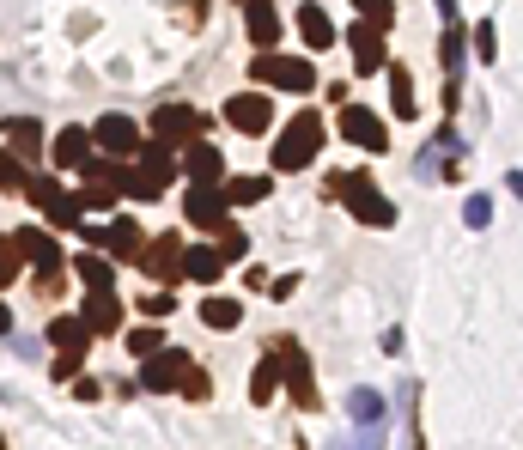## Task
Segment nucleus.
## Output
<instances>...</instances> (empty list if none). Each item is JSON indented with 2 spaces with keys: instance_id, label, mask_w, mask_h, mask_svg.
<instances>
[{
  "instance_id": "nucleus-14",
  "label": "nucleus",
  "mask_w": 523,
  "mask_h": 450,
  "mask_svg": "<svg viewBox=\"0 0 523 450\" xmlns=\"http://www.w3.org/2000/svg\"><path fill=\"white\" fill-rule=\"evenodd\" d=\"M92 140L104 146L110 159H128V153H140V128H134L128 116H104V122L92 128Z\"/></svg>"
},
{
  "instance_id": "nucleus-20",
  "label": "nucleus",
  "mask_w": 523,
  "mask_h": 450,
  "mask_svg": "<svg viewBox=\"0 0 523 450\" xmlns=\"http://www.w3.org/2000/svg\"><path fill=\"white\" fill-rule=\"evenodd\" d=\"M183 213H189V225H201V232H219V225H226V201H219V189H189Z\"/></svg>"
},
{
  "instance_id": "nucleus-25",
  "label": "nucleus",
  "mask_w": 523,
  "mask_h": 450,
  "mask_svg": "<svg viewBox=\"0 0 523 450\" xmlns=\"http://www.w3.org/2000/svg\"><path fill=\"white\" fill-rule=\"evenodd\" d=\"M274 183L268 177H232V183H219V201H226V207H250V201H262Z\"/></svg>"
},
{
  "instance_id": "nucleus-7",
  "label": "nucleus",
  "mask_w": 523,
  "mask_h": 450,
  "mask_svg": "<svg viewBox=\"0 0 523 450\" xmlns=\"http://www.w3.org/2000/svg\"><path fill=\"white\" fill-rule=\"evenodd\" d=\"M13 250H19V262H31L37 274H67L61 244L43 232V225H19V232H13Z\"/></svg>"
},
{
  "instance_id": "nucleus-11",
  "label": "nucleus",
  "mask_w": 523,
  "mask_h": 450,
  "mask_svg": "<svg viewBox=\"0 0 523 450\" xmlns=\"http://www.w3.org/2000/svg\"><path fill=\"white\" fill-rule=\"evenodd\" d=\"M274 359H286V384H292L298 408H317V378H311V359L298 353L292 341H274Z\"/></svg>"
},
{
  "instance_id": "nucleus-22",
  "label": "nucleus",
  "mask_w": 523,
  "mask_h": 450,
  "mask_svg": "<svg viewBox=\"0 0 523 450\" xmlns=\"http://www.w3.org/2000/svg\"><path fill=\"white\" fill-rule=\"evenodd\" d=\"M219 274H226V262H219L207 244H195V250H183V262H177V280H201V286H213Z\"/></svg>"
},
{
  "instance_id": "nucleus-15",
  "label": "nucleus",
  "mask_w": 523,
  "mask_h": 450,
  "mask_svg": "<svg viewBox=\"0 0 523 450\" xmlns=\"http://www.w3.org/2000/svg\"><path fill=\"white\" fill-rule=\"evenodd\" d=\"M49 347H55V359H73V365H80L86 347H92V335H86L80 317H55V323H49Z\"/></svg>"
},
{
  "instance_id": "nucleus-39",
  "label": "nucleus",
  "mask_w": 523,
  "mask_h": 450,
  "mask_svg": "<svg viewBox=\"0 0 523 450\" xmlns=\"http://www.w3.org/2000/svg\"><path fill=\"white\" fill-rule=\"evenodd\" d=\"M463 219H469V225H487V219H493V201H487V195H469Z\"/></svg>"
},
{
  "instance_id": "nucleus-28",
  "label": "nucleus",
  "mask_w": 523,
  "mask_h": 450,
  "mask_svg": "<svg viewBox=\"0 0 523 450\" xmlns=\"http://www.w3.org/2000/svg\"><path fill=\"white\" fill-rule=\"evenodd\" d=\"M353 414H359L365 432H378V426H384V396H378V390H353Z\"/></svg>"
},
{
  "instance_id": "nucleus-31",
  "label": "nucleus",
  "mask_w": 523,
  "mask_h": 450,
  "mask_svg": "<svg viewBox=\"0 0 523 450\" xmlns=\"http://www.w3.org/2000/svg\"><path fill=\"white\" fill-rule=\"evenodd\" d=\"M244 250H250V238H244V232H238V225L226 219V225H219V244H213V256H219V262H238Z\"/></svg>"
},
{
  "instance_id": "nucleus-10",
  "label": "nucleus",
  "mask_w": 523,
  "mask_h": 450,
  "mask_svg": "<svg viewBox=\"0 0 523 450\" xmlns=\"http://www.w3.org/2000/svg\"><path fill=\"white\" fill-rule=\"evenodd\" d=\"M226 122L238 134H268L274 128V104L262 92H238V98H226Z\"/></svg>"
},
{
  "instance_id": "nucleus-29",
  "label": "nucleus",
  "mask_w": 523,
  "mask_h": 450,
  "mask_svg": "<svg viewBox=\"0 0 523 450\" xmlns=\"http://www.w3.org/2000/svg\"><path fill=\"white\" fill-rule=\"evenodd\" d=\"M390 104L402 110V122L420 110V104H414V80H408V67H390Z\"/></svg>"
},
{
  "instance_id": "nucleus-13",
  "label": "nucleus",
  "mask_w": 523,
  "mask_h": 450,
  "mask_svg": "<svg viewBox=\"0 0 523 450\" xmlns=\"http://www.w3.org/2000/svg\"><path fill=\"white\" fill-rule=\"evenodd\" d=\"M189 177H195V189H219L226 183V159H219V146L213 140H189Z\"/></svg>"
},
{
  "instance_id": "nucleus-32",
  "label": "nucleus",
  "mask_w": 523,
  "mask_h": 450,
  "mask_svg": "<svg viewBox=\"0 0 523 450\" xmlns=\"http://www.w3.org/2000/svg\"><path fill=\"white\" fill-rule=\"evenodd\" d=\"M159 347H165V329H128V353L134 359H153Z\"/></svg>"
},
{
  "instance_id": "nucleus-19",
  "label": "nucleus",
  "mask_w": 523,
  "mask_h": 450,
  "mask_svg": "<svg viewBox=\"0 0 523 450\" xmlns=\"http://www.w3.org/2000/svg\"><path fill=\"white\" fill-rule=\"evenodd\" d=\"M0 128H7V153H13L19 165L43 153V128H37L31 116H7V122H0Z\"/></svg>"
},
{
  "instance_id": "nucleus-30",
  "label": "nucleus",
  "mask_w": 523,
  "mask_h": 450,
  "mask_svg": "<svg viewBox=\"0 0 523 450\" xmlns=\"http://www.w3.org/2000/svg\"><path fill=\"white\" fill-rule=\"evenodd\" d=\"M353 13H359L371 31H390V19H396V0H353Z\"/></svg>"
},
{
  "instance_id": "nucleus-21",
  "label": "nucleus",
  "mask_w": 523,
  "mask_h": 450,
  "mask_svg": "<svg viewBox=\"0 0 523 450\" xmlns=\"http://www.w3.org/2000/svg\"><path fill=\"white\" fill-rule=\"evenodd\" d=\"M244 31H250V43H256L262 55H274V43H280V13H274V0H268V7H244Z\"/></svg>"
},
{
  "instance_id": "nucleus-36",
  "label": "nucleus",
  "mask_w": 523,
  "mask_h": 450,
  "mask_svg": "<svg viewBox=\"0 0 523 450\" xmlns=\"http://www.w3.org/2000/svg\"><path fill=\"white\" fill-rule=\"evenodd\" d=\"M19 268H25V262H19V250H13V238H0V292L19 280Z\"/></svg>"
},
{
  "instance_id": "nucleus-12",
  "label": "nucleus",
  "mask_w": 523,
  "mask_h": 450,
  "mask_svg": "<svg viewBox=\"0 0 523 450\" xmlns=\"http://www.w3.org/2000/svg\"><path fill=\"white\" fill-rule=\"evenodd\" d=\"M183 371H189V353H177V347H159L153 359L140 365V384H146V390H177V384H183Z\"/></svg>"
},
{
  "instance_id": "nucleus-43",
  "label": "nucleus",
  "mask_w": 523,
  "mask_h": 450,
  "mask_svg": "<svg viewBox=\"0 0 523 450\" xmlns=\"http://www.w3.org/2000/svg\"><path fill=\"white\" fill-rule=\"evenodd\" d=\"M244 7H268V0H244Z\"/></svg>"
},
{
  "instance_id": "nucleus-6",
  "label": "nucleus",
  "mask_w": 523,
  "mask_h": 450,
  "mask_svg": "<svg viewBox=\"0 0 523 450\" xmlns=\"http://www.w3.org/2000/svg\"><path fill=\"white\" fill-rule=\"evenodd\" d=\"M25 195L49 213V225H61V232H80V225H86V213H80V201H73V195H61V183H49V177H31L25 183Z\"/></svg>"
},
{
  "instance_id": "nucleus-18",
  "label": "nucleus",
  "mask_w": 523,
  "mask_h": 450,
  "mask_svg": "<svg viewBox=\"0 0 523 450\" xmlns=\"http://www.w3.org/2000/svg\"><path fill=\"white\" fill-rule=\"evenodd\" d=\"M80 323H86V335H110V329L122 323V298H116V292H86Z\"/></svg>"
},
{
  "instance_id": "nucleus-1",
  "label": "nucleus",
  "mask_w": 523,
  "mask_h": 450,
  "mask_svg": "<svg viewBox=\"0 0 523 450\" xmlns=\"http://www.w3.org/2000/svg\"><path fill=\"white\" fill-rule=\"evenodd\" d=\"M323 140H329V128H323V116H311V110H298L286 128H280V140H274V171H305L317 153H323Z\"/></svg>"
},
{
  "instance_id": "nucleus-24",
  "label": "nucleus",
  "mask_w": 523,
  "mask_h": 450,
  "mask_svg": "<svg viewBox=\"0 0 523 450\" xmlns=\"http://www.w3.org/2000/svg\"><path fill=\"white\" fill-rule=\"evenodd\" d=\"M298 31H305L311 49H329V43H335V25H329V13L317 7V0H305V7H298Z\"/></svg>"
},
{
  "instance_id": "nucleus-26",
  "label": "nucleus",
  "mask_w": 523,
  "mask_h": 450,
  "mask_svg": "<svg viewBox=\"0 0 523 450\" xmlns=\"http://www.w3.org/2000/svg\"><path fill=\"white\" fill-rule=\"evenodd\" d=\"M201 323L207 329H238L244 323V305H238V298H201Z\"/></svg>"
},
{
  "instance_id": "nucleus-34",
  "label": "nucleus",
  "mask_w": 523,
  "mask_h": 450,
  "mask_svg": "<svg viewBox=\"0 0 523 450\" xmlns=\"http://www.w3.org/2000/svg\"><path fill=\"white\" fill-rule=\"evenodd\" d=\"M25 183H31V171H25L13 153H0V189H7V195H19Z\"/></svg>"
},
{
  "instance_id": "nucleus-41",
  "label": "nucleus",
  "mask_w": 523,
  "mask_h": 450,
  "mask_svg": "<svg viewBox=\"0 0 523 450\" xmlns=\"http://www.w3.org/2000/svg\"><path fill=\"white\" fill-rule=\"evenodd\" d=\"M438 13H444V19H457V0H438Z\"/></svg>"
},
{
  "instance_id": "nucleus-17",
  "label": "nucleus",
  "mask_w": 523,
  "mask_h": 450,
  "mask_svg": "<svg viewBox=\"0 0 523 450\" xmlns=\"http://www.w3.org/2000/svg\"><path fill=\"white\" fill-rule=\"evenodd\" d=\"M49 159H55L61 171H80V165L92 159V134H86V128H61V134L49 140Z\"/></svg>"
},
{
  "instance_id": "nucleus-33",
  "label": "nucleus",
  "mask_w": 523,
  "mask_h": 450,
  "mask_svg": "<svg viewBox=\"0 0 523 450\" xmlns=\"http://www.w3.org/2000/svg\"><path fill=\"white\" fill-rule=\"evenodd\" d=\"M274 384H280V359H262V365H256V378H250V396H256V402H268V396H274Z\"/></svg>"
},
{
  "instance_id": "nucleus-3",
  "label": "nucleus",
  "mask_w": 523,
  "mask_h": 450,
  "mask_svg": "<svg viewBox=\"0 0 523 450\" xmlns=\"http://www.w3.org/2000/svg\"><path fill=\"white\" fill-rule=\"evenodd\" d=\"M171 177H177V165H171L165 146H140V171H122V195H134V201H159V195L171 189Z\"/></svg>"
},
{
  "instance_id": "nucleus-42",
  "label": "nucleus",
  "mask_w": 523,
  "mask_h": 450,
  "mask_svg": "<svg viewBox=\"0 0 523 450\" xmlns=\"http://www.w3.org/2000/svg\"><path fill=\"white\" fill-rule=\"evenodd\" d=\"M7 329H13V311H7V305H0V335H7Z\"/></svg>"
},
{
  "instance_id": "nucleus-40",
  "label": "nucleus",
  "mask_w": 523,
  "mask_h": 450,
  "mask_svg": "<svg viewBox=\"0 0 523 450\" xmlns=\"http://www.w3.org/2000/svg\"><path fill=\"white\" fill-rule=\"evenodd\" d=\"M73 396H80V402H98L104 384H98V378H73Z\"/></svg>"
},
{
  "instance_id": "nucleus-5",
  "label": "nucleus",
  "mask_w": 523,
  "mask_h": 450,
  "mask_svg": "<svg viewBox=\"0 0 523 450\" xmlns=\"http://www.w3.org/2000/svg\"><path fill=\"white\" fill-rule=\"evenodd\" d=\"M201 128H213L201 110H189V104H165V110H153V146H189V140H201Z\"/></svg>"
},
{
  "instance_id": "nucleus-4",
  "label": "nucleus",
  "mask_w": 523,
  "mask_h": 450,
  "mask_svg": "<svg viewBox=\"0 0 523 450\" xmlns=\"http://www.w3.org/2000/svg\"><path fill=\"white\" fill-rule=\"evenodd\" d=\"M250 80H268V86H280V92H311V86H317V67H311L305 55H256Z\"/></svg>"
},
{
  "instance_id": "nucleus-37",
  "label": "nucleus",
  "mask_w": 523,
  "mask_h": 450,
  "mask_svg": "<svg viewBox=\"0 0 523 450\" xmlns=\"http://www.w3.org/2000/svg\"><path fill=\"white\" fill-rule=\"evenodd\" d=\"M171 305H177L171 286H153V292H146V317H171Z\"/></svg>"
},
{
  "instance_id": "nucleus-23",
  "label": "nucleus",
  "mask_w": 523,
  "mask_h": 450,
  "mask_svg": "<svg viewBox=\"0 0 523 450\" xmlns=\"http://www.w3.org/2000/svg\"><path fill=\"white\" fill-rule=\"evenodd\" d=\"M353 67H359V73H378V67H384V31L353 25Z\"/></svg>"
},
{
  "instance_id": "nucleus-35",
  "label": "nucleus",
  "mask_w": 523,
  "mask_h": 450,
  "mask_svg": "<svg viewBox=\"0 0 523 450\" xmlns=\"http://www.w3.org/2000/svg\"><path fill=\"white\" fill-rule=\"evenodd\" d=\"M177 390H183L189 402H207V396H213V378H207V371H195V365H189V371H183V384H177Z\"/></svg>"
},
{
  "instance_id": "nucleus-9",
  "label": "nucleus",
  "mask_w": 523,
  "mask_h": 450,
  "mask_svg": "<svg viewBox=\"0 0 523 450\" xmlns=\"http://www.w3.org/2000/svg\"><path fill=\"white\" fill-rule=\"evenodd\" d=\"M341 140L365 146V153H390V128L371 110H359V104H341Z\"/></svg>"
},
{
  "instance_id": "nucleus-8",
  "label": "nucleus",
  "mask_w": 523,
  "mask_h": 450,
  "mask_svg": "<svg viewBox=\"0 0 523 450\" xmlns=\"http://www.w3.org/2000/svg\"><path fill=\"white\" fill-rule=\"evenodd\" d=\"M80 238L92 244V250H110V256H140V225L122 213V219H110V225H80Z\"/></svg>"
},
{
  "instance_id": "nucleus-38",
  "label": "nucleus",
  "mask_w": 523,
  "mask_h": 450,
  "mask_svg": "<svg viewBox=\"0 0 523 450\" xmlns=\"http://www.w3.org/2000/svg\"><path fill=\"white\" fill-rule=\"evenodd\" d=\"M475 55H481V61H493V55H499V43H493V19H487V25H475Z\"/></svg>"
},
{
  "instance_id": "nucleus-16",
  "label": "nucleus",
  "mask_w": 523,
  "mask_h": 450,
  "mask_svg": "<svg viewBox=\"0 0 523 450\" xmlns=\"http://www.w3.org/2000/svg\"><path fill=\"white\" fill-rule=\"evenodd\" d=\"M177 262H183V244L165 232V238H153V244H140V268L153 274V280H177Z\"/></svg>"
},
{
  "instance_id": "nucleus-27",
  "label": "nucleus",
  "mask_w": 523,
  "mask_h": 450,
  "mask_svg": "<svg viewBox=\"0 0 523 450\" xmlns=\"http://www.w3.org/2000/svg\"><path fill=\"white\" fill-rule=\"evenodd\" d=\"M73 274H80V280H86L92 292H110V262H104L98 250H86L80 262H73Z\"/></svg>"
},
{
  "instance_id": "nucleus-2",
  "label": "nucleus",
  "mask_w": 523,
  "mask_h": 450,
  "mask_svg": "<svg viewBox=\"0 0 523 450\" xmlns=\"http://www.w3.org/2000/svg\"><path fill=\"white\" fill-rule=\"evenodd\" d=\"M335 195L347 201V213L359 225H396V207H390V195L378 183H371V171H335Z\"/></svg>"
}]
</instances>
